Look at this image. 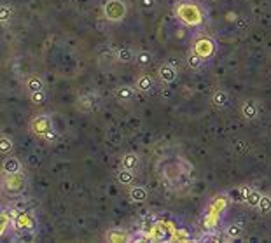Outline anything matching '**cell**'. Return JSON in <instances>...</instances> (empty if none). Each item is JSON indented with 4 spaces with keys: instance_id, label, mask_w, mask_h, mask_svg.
Returning a JSON list of instances; mask_svg holds the SVG:
<instances>
[{
    "instance_id": "13",
    "label": "cell",
    "mask_w": 271,
    "mask_h": 243,
    "mask_svg": "<svg viewBox=\"0 0 271 243\" xmlns=\"http://www.w3.org/2000/svg\"><path fill=\"white\" fill-rule=\"evenodd\" d=\"M158 76L165 84H172L177 80V68L170 63H163L158 68Z\"/></svg>"
},
{
    "instance_id": "21",
    "label": "cell",
    "mask_w": 271,
    "mask_h": 243,
    "mask_svg": "<svg viewBox=\"0 0 271 243\" xmlns=\"http://www.w3.org/2000/svg\"><path fill=\"white\" fill-rule=\"evenodd\" d=\"M135 88H137L138 93H151L152 88H154V79L147 74H142L135 82Z\"/></svg>"
},
{
    "instance_id": "8",
    "label": "cell",
    "mask_w": 271,
    "mask_h": 243,
    "mask_svg": "<svg viewBox=\"0 0 271 243\" xmlns=\"http://www.w3.org/2000/svg\"><path fill=\"white\" fill-rule=\"evenodd\" d=\"M172 233H173V228H168V224L156 222L154 226L149 230L147 238H151V240H154V242L172 240Z\"/></svg>"
},
{
    "instance_id": "18",
    "label": "cell",
    "mask_w": 271,
    "mask_h": 243,
    "mask_svg": "<svg viewBox=\"0 0 271 243\" xmlns=\"http://www.w3.org/2000/svg\"><path fill=\"white\" fill-rule=\"evenodd\" d=\"M116 180L119 186H126V188H131L135 184V172L128 170V168H123L116 174Z\"/></svg>"
},
{
    "instance_id": "16",
    "label": "cell",
    "mask_w": 271,
    "mask_h": 243,
    "mask_svg": "<svg viewBox=\"0 0 271 243\" xmlns=\"http://www.w3.org/2000/svg\"><path fill=\"white\" fill-rule=\"evenodd\" d=\"M128 196H130V200L133 203H145L147 202V198H149V192H147V189L144 188V186H131L130 188V191H128Z\"/></svg>"
},
{
    "instance_id": "27",
    "label": "cell",
    "mask_w": 271,
    "mask_h": 243,
    "mask_svg": "<svg viewBox=\"0 0 271 243\" xmlns=\"http://www.w3.org/2000/svg\"><path fill=\"white\" fill-rule=\"evenodd\" d=\"M14 149V142L11 136L7 135H2L0 136V152H2V156H7V154H11V150Z\"/></svg>"
},
{
    "instance_id": "30",
    "label": "cell",
    "mask_w": 271,
    "mask_h": 243,
    "mask_svg": "<svg viewBox=\"0 0 271 243\" xmlns=\"http://www.w3.org/2000/svg\"><path fill=\"white\" fill-rule=\"evenodd\" d=\"M28 98H30V102L34 105H42L46 102V90L44 91H37V93H30V94H28Z\"/></svg>"
},
{
    "instance_id": "22",
    "label": "cell",
    "mask_w": 271,
    "mask_h": 243,
    "mask_svg": "<svg viewBox=\"0 0 271 243\" xmlns=\"http://www.w3.org/2000/svg\"><path fill=\"white\" fill-rule=\"evenodd\" d=\"M121 166L135 172L140 166V156H138L137 152H126L123 156V160H121Z\"/></svg>"
},
{
    "instance_id": "4",
    "label": "cell",
    "mask_w": 271,
    "mask_h": 243,
    "mask_svg": "<svg viewBox=\"0 0 271 243\" xmlns=\"http://www.w3.org/2000/svg\"><path fill=\"white\" fill-rule=\"evenodd\" d=\"M102 14L109 23H121L128 14V6L123 0H107L102 7Z\"/></svg>"
},
{
    "instance_id": "7",
    "label": "cell",
    "mask_w": 271,
    "mask_h": 243,
    "mask_svg": "<svg viewBox=\"0 0 271 243\" xmlns=\"http://www.w3.org/2000/svg\"><path fill=\"white\" fill-rule=\"evenodd\" d=\"M37 228V220L30 212L25 210H16V219H14V230L16 231H35Z\"/></svg>"
},
{
    "instance_id": "28",
    "label": "cell",
    "mask_w": 271,
    "mask_h": 243,
    "mask_svg": "<svg viewBox=\"0 0 271 243\" xmlns=\"http://www.w3.org/2000/svg\"><path fill=\"white\" fill-rule=\"evenodd\" d=\"M135 62L140 66H147L152 63V54L149 51H138L137 56H135Z\"/></svg>"
},
{
    "instance_id": "1",
    "label": "cell",
    "mask_w": 271,
    "mask_h": 243,
    "mask_svg": "<svg viewBox=\"0 0 271 243\" xmlns=\"http://www.w3.org/2000/svg\"><path fill=\"white\" fill-rule=\"evenodd\" d=\"M173 16L185 26H201L205 21V10L194 0H179L173 6Z\"/></svg>"
},
{
    "instance_id": "6",
    "label": "cell",
    "mask_w": 271,
    "mask_h": 243,
    "mask_svg": "<svg viewBox=\"0 0 271 243\" xmlns=\"http://www.w3.org/2000/svg\"><path fill=\"white\" fill-rule=\"evenodd\" d=\"M100 104H102V102H100L98 93H84L77 98L76 108L79 112H84V114H91V112L98 110Z\"/></svg>"
},
{
    "instance_id": "19",
    "label": "cell",
    "mask_w": 271,
    "mask_h": 243,
    "mask_svg": "<svg viewBox=\"0 0 271 243\" xmlns=\"http://www.w3.org/2000/svg\"><path fill=\"white\" fill-rule=\"evenodd\" d=\"M105 240L110 243H121V242H130L131 236L126 231L119 230V228H114V230H109L105 233Z\"/></svg>"
},
{
    "instance_id": "15",
    "label": "cell",
    "mask_w": 271,
    "mask_h": 243,
    "mask_svg": "<svg viewBox=\"0 0 271 243\" xmlns=\"http://www.w3.org/2000/svg\"><path fill=\"white\" fill-rule=\"evenodd\" d=\"M21 168H23V164H21V161L18 160V158L14 156H6L2 161V175H7V174H18V172H21Z\"/></svg>"
},
{
    "instance_id": "29",
    "label": "cell",
    "mask_w": 271,
    "mask_h": 243,
    "mask_svg": "<svg viewBox=\"0 0 271 243\" xmlns=\"http://www.w3.org/2000/svg\"><path fill=\"white\" fill-rule=\"evenodd\" d=\"M257 210L262 214V216H268L271 212V196L269 194H262L261 202H259V205H257Z\"/></svg>"
},
{
    "instance_id": "12",
    "label": "cell",
    "mask_w": 271,
    "mask_h": 243,
    "mask_svg": "<svg viewBox=\"0 0 271 243\" xmlns=\"http://www.w3.org/2000/svg\"><path fill=\"white\" fill-rule=\"evenodd\" d=\"M25 90H27V93H37V91H44L46 90V82L44 79H42L41 76H37V74H30V76L25 79Z\"/></svg>"
},
{
    "instance_id": "9",
    "label": "cell",
    "mask_w": 271,
    "mask_h": 243,
    "mask_svg": "<svg viewBox=\"0 0 271 243\" xmlns=\"http://www.w3.org/2000/svg\"><path fill=\"white\" fill-rule=\"evenodd\" d=\"M137 96V88L128 86V84H123V86H117L114 90V98L121 104H130L133 102V98Z\"/></svg>"
},
{
    "instance_id": "3",
    "label": "cell",
    "mask_w": 271,
    "mask_h": 243,
    "mask_svg": "<svg viewBox=\"0 0 271 243\" xmlns=\"http://www.w3.org/2000/svg\"><path fill=\"white\" fill-rule=\"evenodd\" d=\"M191 49L194 52H198V54L206 62V60H212L213 56L217 54V42L213 40L210 35L198 32V34L192 37V48Z\"/></svg>"
},
{
    "instance_id": "14",
    "label": "cell",
    "mask_w": 271,
    "mask_h": 243,
    "mask_svg": "<svg viewBox=\"0 0 271 243\" xmlns=\"http://www.w3.org/2000/svg\"><path fill=\"white\" fill-rule=\"evenodd\" d=\"M210 102H212V105L215 108H226L229 105V93L226 90H222V88H219V90H215L212 93Z\"/></svg>"
},
{
    "instance_id": "23",
    "label": "cell",
    "mask_w": 271,
    "mask_h": 243,
    "mask_svg": "<svg viewBox=\"0 0 271 243\" xmlns=\"http://www.w3.org/2000/svg\"><path fill=\"white\" fill-rule=\"evenodd\" d=\"M241 236H243V226L241 224H229L224 230V238L226 240H238Z\"/></svg>"
},
{
    "instance_id": "32",
    "label": "cell",
    "mask_w": 271,
    "mask_h": 243,
    "mask_svg": "<svg viewBox=\"0 0 271 243\" xmlns=\"http://www.w3.org/2000/svg\"><path fill=\"white\" fill-rule=\"evenodd\" d=\"M138 6L142 9H152L154 7V0H138Z\"/></svg>"
},
{
    "instance_id": "10",
    "label": "cell",
    "mask_w": 271,
    "mask_h": 243,
    "mask_svg": "<svg viewBox=\"0 0 271 243\" xmlns=\"http://www.w3.org/2000/svg\"><path fill=\"white\" fill-rule=\"evenodd\" d=\"M259 112H261V107H259L257 100H245L243 105H241V116L247 121H255L259 118Z\"/></svg>"
},
{
    "instance_id": "17",
    "label": "cell",
    "mask_w": 271,
    "mask_h": 243,
    "mask_svg": "<svg viewBox=\"0 0 271 243\" xmlns=\"http://www.w3.org/2000/svg\"><path fill=\"white\" fill-rule=\"evenodd\" d=\"M14 219H16V210H11V212L7 208L2 210V224H0V233H2V236L9 230H14Z\"/></svg>"
},
{
    "instance_id": "11",
    "label": "cell",
    "mask_w": 271,
    "mask_h": 243,
    "mask_svg": "<svg viewBox=\"0 0 271 243\" xmlns=\"http://www.w3.org/2000/svg\"><path fill=\"white\" fill-rule=\"evenodd\" d=\"M135 56H137V52H135L130 46H119L117 49H114V58H116V62L124 63V65L133 63Z\"/></svg>"
},
{
    "instance_id": "31",
    "label": "cell",
    "mask_w": 271,
    "mask_h": 243,
    "mask_svg": "<svg viewBox=\"0 0 271 243\" xmlns=\"http://www.w3.org/2000/svg\"><path fill=\"white\" fill-rule=\"evenodd\" d=\"M172 240L189 242V240H191V234H189L185 230H173V233H172Z\"/></svg>"
},
{
    "instance_id": "26",
    "label": "cell",
    "mask_w": 271,
    "mask_h": 243,
    "mask_svg": "<svg viewBox=\"0 0 271 243\" xmlns=\"http://www.w3.org/2000/svg\"><path fill=\"white\" fill-rule=\"evenodd\" d=\"M203 63H205V60L201 58V56L198 54V52H194L191 49L189 51V54H187V65H189V68H192V70H199L203 66Z\"/></svg>"
},
{
    "instance_id": "20",
    "label": "cell",
    "mask_w": 271,
    "mask_h": 243,
    "mask_svg": "<svg viewBox=\"0 0 271 243\" xmlns=\"http://www.w3.org/2000/svg\"><path fill=\"white\" fill-rule=\"evenodd\" d=\"M248 191H250V186H241V188L231 189L226 196H227V200L233 203H245V198H247Z\"/></svg>"
},
{
    "instance_id": "24",
    "label": "cell",
    "mask_w": 271,
    "mask_h": 243,
    "mask_svg": "<svg viewBox=\"0 0 271 243\" xmlns=\"http://www.w3.org/2000/svg\"><path fill=\"white\" fill-rule=\"evenodd\" d=\"M261 198H262V192L259 191V189H255V188H250L247 198H245V205H248L250 208H257Z\"/></svg>"
},
{
    "instance_id": "25",
    "label": "cell",
    "mask_w": 271,
    "mask_h": 243,
    "mask_svg": "<svg viewBox=\"0 0 271 243\" xmlns=\"http://www.w3.org/2000/svg\"><path fill=\"white\" fill-rule=\"evenodd\" d=\"M13 14H14V10H13V7H11L9 4H2V6H0V23H2L4 28L11 23V20H13Z\"/></svg>"
},
{
    "instance_id": "2",
    "label": "cell",
    "mask_w": 271,
    "mask_h": 243,
    "mask_svg": "<svg viewBox=\"0 0 271 243\" xmlns=\"http://www.w3.org/2000/svg\"><path fill=\"white\" fill-rule=\"evenodd\" d=\"M30 132L46 144L55 142L56 136H58L55 124H53V118L49 114L35 116V118L30 121Z\"/></svg>"
},
{
    "instance_id": "5",
    "label": "cell",
    "mask_w": 271,
    "mask_h": 243,
    "mask_svg": "<svg viewBox=\"0 0 271 243\" xmlns=\"http://www.w3.org/2000/svg\"><path fill=\"white\" fill-rule=\"evenodd\" d=\"M27 188V177L23 175V172L18 174H7L2 177V189L6 194L9 196H20L25 192Z\"/></svg>"
}]
</instances>
